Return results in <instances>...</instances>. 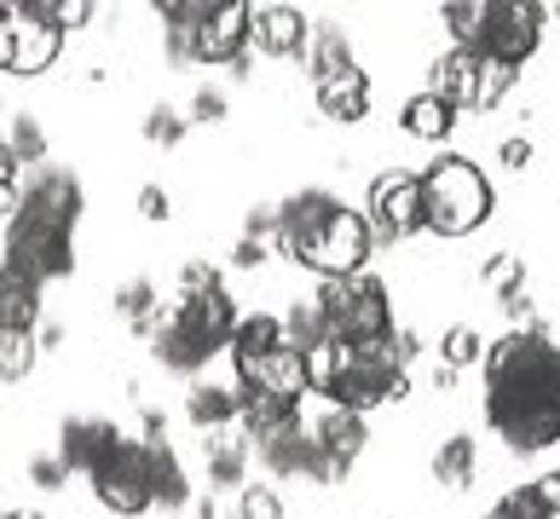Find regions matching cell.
I'll return each mask as SVG.
<instances>
[{
    "mask_svg": "<svg viewBox=\"0 0 560 519\" xmlns=\"http://www.w3.org/2000/svg\"><path fill=\"white\" fill-rule=\"evenodd\" d=\"M486 422L521 456L560 439V346L544 329H509L486 346Z\"/></svg>",
    "mask_w": 560,
    "mask_h": 519,
    "instance_id": "1",
    "label": "cell"
},
{
    "mask_svg": "<svg viewBox=\"0 0 560 519\" xmlns=\"http://www.w3.org/2000/svg\"><path fill=\"white\" fill-rule=\"evenodd\" d=\"M451 24V40L468 52H480L486 64H509L521 70L526 58L537 52V40H544V7H532V0H474V7H445L440 12Z\"/></svg>",
    "mask_w": 560,
    "mask_h": 519,
    "instance_id": "2",
    "label": "cell"
},
{
    "mask_svg": "<svg viewBox=\"0 0 560 519\" xmlns=\"http://www.w3.org/2000/svg\"><path fill=\"white\" fill-rule=\"evenodd\" d=\"M422 220L440 237H468L491 220V179L468 156H440L422 168Z\"/></svg>",
    "mask_w": 560,
    "mask_h": 519,
    "instance_id": "3",
    "label": "cell"
},
{
    "mask_svg": "<svg viewBox=\"0 0 560 519\" xmlns=\"http://www.w3.org/2000/svg\"><path fill=\"white\" fill-rule=\"evenodd\" d=\"M313 306L324 311L329 335L341 346H376L393 335V306H387V283L382 278H318Z\"/></svg>",
    "mask_w": 560,
    "mask_h": 519,
    "instance_id": "4",
    "label": "cell"
},
{
    "mask_svg": "<svg viewBox=\"0 0 560 519\" xmlns=\"http://www.w3.org/2000/svg\"><path fill=\"white\" fill-rule=\"evenodd\" d=\"M405 387H410V376L399 364V346H393V335H387L376 346H341V364H336V376H329V387H324V404L364 415L376 404L405 399Z\"/></svg>",
    "mask_w": 560,
    "mask_h": 519,
    "instance_id": "5",
    "label": "cell"
},
{
    "mask_svg": "<svg viewBox=\"0 0 560 519\" xmlns=\"http://www.w3.org/2000/svg\"><path fill=\"white\" fill-rule=\"evenodd\" d=\"M370 248H393L405 237L422 232V174L410 168H387L370 179Z\"/></svg>",
    "mask_w": 560,
    "mask_h": 519,
    "instance_id": "6",
    "label": "cell"
},
{
    "mask_svg": "<svg viewBox=\"0 0 560 519\" xmlns=\"http://www.w3.org/2000/svg\"><path fill=\"white\" fill-rule=\"evenodd\" d=\"M93 496L105 503L110 514L133 519L144 508H156V491H151V450H144V439H121L105 462H98L93 473Z\"/></svg>",
    "mask_w": 560,
    "mask_h": 519,
    "instance_id": "7",
    "label": "cell"
},
{
    "mask_svg": "<svg viewBox=\"0 0 560 519\" xmlns=\"http://www.w3.org/2000/svg\"><path fill=\"white\" fill-rule=\"evenodd\" d=\"M376 255V248H370V220L359 214V208H336V214H329V225L301 248V266H313L318 278H359L364 272V260Z\"/></svg>",
    "mask_w": 560,
    "mask_h": 519,
    "instance_id": "8",
    "label": "cell"
},
{
    "mask_svg": "<svg viewBox=\"0 0 560 519\" xmlns=\"http://www.w3.org/2000/svg\"><path fill=\"white\" fill-rule=\"evenodd\" d=\"M7 266L24 272L30 283H47V278H70L75 266V243L65 225H47V220H30L18 214L7 225Z\"/></svg>",
    "mask_w": 560,
    "mask_h": 519,
    "instance_id": "9",
    "label": "cell"
},
{
    "mask_svg": "<svg viewBox=\"0 0 560 519\" xmlns=\"http://www.w3.org/2000/svg\"><path fill=\"white\" fill-rule=\"evenodd\" d=\"M255 456L278 473V480H313V485L341 480V473L329 468V456L318 450L313 427H306L301 415H295V422H283V427H272V433H260V439H255Z\"/></svg>",
    "mask_w": 560,
    "mask_h": 519,
    "instance_id": "10",
    "label": "cell"
},
{
    "mask_svg": "<svg viewBox=\"0 0 560 519\" xmlns=\"http://www.w3.org/2000/svg\"><path fill=\"white\" fill-rule=\"evenodd\" d=\"M248 12H255V7H243V0H209L202 24L191 30V64H237L243 70Z\"/></svg>",
    "mask_w": 560,
    "mask_h": 519,
    "instance_id": "11",
    "label": "cell"
},
{
    "mask_svg": "<svg viewBox=\"0 0 560 519\" xmlns=\"http://www.w3.org/2000/svg\"><path fill=\"white\" fill-rule=\"evenodd\" d=\"M65 52V30L52 24L47 0H24L18 7V47H12V75H47Z\"/></svg>",
    "mask_w": 560,
    "mask_h": 519,
    "instance_id": "12",
    "label": "cell"
},
{
    "mask_svg": "<svg viewBox=\"0 0 560 519\" xmlns=\"http://www.w3.org/2000/svg\"><path fill=\"white\" fill-rule=\"evenodd\" d=\"M168 323H174L197 352H209V358H214V352L232 341V329H237V306H232V295H225V288H214V295L179 300V311H174Z\"/></svg>",
    "mask_w": 560,
    "mask_h": 519,
    "instance_id": "13",
    "label": "cell"
},
{
    "mask_svg": "<svg viewBox=\"0 0 560 519\" xmlns=\"http://www.w3.org/2000/svg\"><path fill=\"white\" fill-rule=\"evenodd\" d=\"M237 387H260V392H272V399L301 410V399L313 392V381H306V352H295L283 341L278 352H266V358L237 364Z\"/></svg>",
    "mask_w": 560,
    "mask_h": 519,
    "instance_id": "14",
    "label": "cell"
},
{
    "mask_svg": "<svg viewBox=\"0 0 560 519\" xmlns=\"http://www.w3.org/2000/svg\"><path fill=\"white\" fill-rule=\"evenodd\" d=\"M116 445H121V427L105 422V415H70V422L58 427V462L70 473H93Z\"/></svg>",
    "mask_w": 560,
    "mask_h": 519,
    "instance_id": "15",
    "label": "cell"
},
{
    "mask_svg": "<svg viewBox=\"0 0 560 519\" xmlns=\"http://www.w3.org/2000/svg\"><path fill=\"white\" fill-rule=\"evenodd\" d=\"M306 35H313V24H306L301 7H255L248 12V40H255L266 58H301Z\"/></svg>",
    "mask_w": 560,
    "mask_h": 519,
    "instance_id": "16",
    "label": "cell"
},
{
    "mask_svg": "<svg viewBox=\"0 0 560 519\" xmlns=\"http://www.w3.org/2000/svg\"><path fill=\"white\" fill-rule=\"evenodd\" d=\"M313 439H318V450L329 456V468H336V473H347V468L364 456V445H370V427H364V415L324 404V415L313 422Z\"/></svg>",
    "mask_w": 560,
    "mask_h": 519,
    "instance_id": "17",
    "label": "cell"
},
{
    "mask_svg": "<svg viewBox=\"0 0 560 519\" xmlns=\"http://www.w3.org/2000/svg\"><path fill=\"white\" fill-rule=\"evenodd\" d=\"M474 87H480V52L451 47L445 58H433V98H445L451 110H474Z\"/></svg>",
    "mask_w": 560,
    "mask_h": 519,
    "instance_id": "18",
    "label": "cell"
},
{
    "mask_svg": "<svg viewBox=\"0 0 560 519\" xmlns=\"http://www.w3.org/2000/svg\"><path fill=\"white\" fill-rule=\"evenodd\" d=\"M318 110L329 116V121H364V110H370V75L352 64V70H341V75H329V81H318Z\"/></svg>",
    "mask_w": 560,
    "mask_h": 519,
    "instance_id": "19",
    "label": "cell"
},
{
    "mask_svg": "<svg viewBox=\"0 0 560 519\" xmlns=\"http://www.w3.org/2000/svg\"><path fill=\"white\" fill-rule=\"evenodd\" d=\"M35 318H40V283H30L24 272H12V266L0 260V329L30 335Z\"/></svg>",
    "mask_w": 560,
    "mask_h": 519,
    "instance_id": "20",
    "label": "cell"
},
{
    "mask_svg": "<svg viewBox=\"0 0 560 519\" xmlns=\"http://www.w3.org/2000/svg\"><path fill=\"white\" fill-rule=\"evenodd\" d=\"M301 58H306V75H313V87H318V81L352 70V40H347L341 24H313V35H306V52H301Z\"/></svg>",
    "mask_w": 560,
    "mask_h": 519,
    "instance_id": "21",
    "label": "cell"
},
{
    "mask_svg": "<svg viewBox=\"0 0 560 519\" xmlns=\"http://www.w3.org/2000/svg\"><path fill=\"white\" fill-rule=\"evenodd\" d=\"M185 415H191V427H202V433L237 427V387H214V381L191 387L185 392Z\"/></svg>",
    "mask_w": 560,
    "mask_h": 519,
    "instance_id": "22",
    "label": "cell"
},
{
    "mask_svg": "<svg viewBox=\"0 0 560 519\" xmlns=\"http://www.w3.org/2000/svg\"><path fill=\"white\" fill-rule=\"evenodd\" d=\"M399 128L410 133V139H428V144H440V139H451V128H456V110L445 98H433V93H417V98H405V110H399Z\"/></svg>",
    "mask_w": 560,
    "mask_h": 519,
    "instance_id": "23",
    "label": "cell"
},
{
    "mask_svg": "<svg viewBox=\"0 0 560 519\" xmlns=\"http://www.w3.org/2000/svg\"><path fill=\"white\" fill-rule=\"evenodd\" d=\"M144 450H151L156 508H185V503H191V485H185V468H179V456L168 450V439H144Z\"/></svg>",
    "mask_w": 560,
    "mask_h": 519,
    "instance_id": "24",
    "label": "cell"
},
{
    "mask_svg": "<svg viewBox=\"0 0 560 519\" xmlns=\"http://www.w3.org/2000/svg\"><path fill=\"white\" fill-rule=\"evenodd\" d=\"M278 346H283V318H278V311H248V318H237V329H232L237 364L266 358V352H278Z\"/></svg>",
    "mask_w": 560,
    "mask_h": 519,
    "instance_id": "25",
    "label": "cell"
},
{
    "mask_svg": "<svg viewBox=\"0 0 560 519\" xmlns=\"http://www.w3.org/2000/svg\"><path fill=\"white\" fill-rule=\"evenodd\" d=\"M474 468H480V450H474L468 433H451V439H445L440 450H433V480L451 485V491L474 485Z\"/></svg>",
    "mask_w": 560,
    "mask_h": 519,
    "instance_id": "26",
    "label": "cell"
},
{
    "mask_svg": "<svg viewBox=\"0 0 560 519\" xmlns=\"http://www.w3.org/2000/svg\"><path fill=\"white\" fill-rule=\"evenodd\" d=\"M243 468H248V445L237 439L232 427L225 433H209V480L220 491H237L243 485Z\"/></svg>",
    "mask_w": 560,
    "mask_h": 519,
    "instance_id": "27",
    "label": "cell"
},
{
    "mask_svg": "<svg viewBox=\"0 0 560 519\" xmlns=\"http://www.w3.org/2000/svg\"><path fill=\"white\" fill-rule=\"evenodd\" d=\"M283 341L295 346V352H313V346H324V341H336V335H329L324 311H318L313 300H295V306L283 311Z\"/></svg>",
    "mask_w": 560,
    "mask_h": 519,
    "instance_id": "28",
    "label": "cell"
},
{
    "mask_svg": "<svg viewBox=\"0 0 560 519\" xmlns=\"http://www.w3.org/2000/svg\"><path fill=\"white\" fill-rule=\"evenodd\" d=\"M0 139L12 144V156L24 162V168H40V162H47V133H40V121L30 110L7 116V133H0Z\"/></svg>",
    "mask_w": 560,
    "mask_h": 519,
    "instance_id": "29",
    "label": "cell"
},
{
    "mask_svg": "<svg viewBox=\"0 0 560 519\" xmlns=\"http://www.w3.org/2000/svg\"><path fill=\"white\" fill-rule=\"evenodd\" d=\"M116 306H121V318H128L139 335L162 323V318H156V288H151V283H121V288H116Z\"/></svg>",
    "mask_w": 560,
    "mask_h": 519,
    "instance_id": "30",
    "label": "cell"
},
{
    "mask_svg": "<svg viewBox=\"0 0 560 519\" xmlns=\"http://www.w3.org/2000/svg\"><path fill=\"white\" fill-rule=\"evenodd\" d=\"M35 364V341L18 335V329H0V387L7 381H24Z\"/></svg>",
    "mask_w": 560,
    "mask_h": 519,
    "instance_id": "31",
    "label": "cell"
},
{
    "mask_svg": "<svg viewBox=\"0 0 560 519\" xmlns=\"http://www.w3.org/2000/svg\"><path fill=\"white\" fill-rule=\"evenodd\" d=\"M440 352H445V369H463V364H486V341H480V329H474V323H456V329H445Z\"/></svg>",
    "mask_w": 560,
    "mask_h": 519,
    "instance_id": "32",
    "label": "cell"
},
{
    "mask_svg": "<svg viewBox=\"0 0 560 519\" xmlns=\"http://www.w3.org/2000/svg\"><path fill=\"white\" fill-rule=\"evenodd\" d=\"M486 519H560V514H549V508H544V496H537L532 485H521V491L497 496V503L486 508Z\"/></svg>",
    "mask_w": 560,
    "mask_h": 519,
    "instance_id": "33",
    "label": "cell"
},
{
    "mask_svg": "<svg viewBox=\"0 0 560 519\" xmlns=\"http://www.w3.org/2000/svg\"><path fill=\"white\" fill-rule=\"evenodd\" d=\"M514 75L521 70H509V64H486L480 58V87H474V110H497L509 93H514Z\"/></svg>",
    "mask_w": 560,
    "mask_h": 519,
    "instance_id": "34",
    "label": "cell"
},
{
    "mask_svg": "<svg viewBox=\"0 0 560 519\" xmlns=\"http://www.w3.org/2000/svg\"><path fill=\"white\" fill-rule=\"evenodd\" d=\"M237 519H283V496L272 485H243L237 491Z\"/></svg>",
    "mask_w": 560,
    "mask_h": 519,
    "instance_id": "35",
    "label": "cell"
},
{
    "mask_svg": "<svg viewBox=\"0 0 560 519\" xmlns=\"http://www.w3.org/2000/svg\"><path fill=\"white\" fill-rule=\"evenodd\" d=\"M144 139H151V144H168V151H174V144L185 139V116L174 110V104H156V110L144 116Z\"/></svg>",
    "mask_w": 560,
    "mask_h": 519,
    "instance_id": "36",
    "label": "cell"
},
{
    "mask_svg": "<svg viewBox=\"0 0 560 519\" xmlns=\"http://www.w3.org/2000/svg\"><path fill=\"white\" fill-rule=\"evenodd\" d=\"M179 288H185V300H191V295H214L220 272H214L209 260H185V266H179Z\"/></svg>",
    "mask_w": 560,
    "mask_h": 519,
    "instance_id": "37",
    "label": "cell"
},
{
    "mask_svg": "<svg viewBox=\"0 0 560 519\" xmlns=\"http://www.w3.org/2000/svg\"><path fill=\"white\" fill-rule=\"evenodd\" d=\"M65 480H70V468L58 462V456H30V485L35 491H65Z\"/></svg>",
    "mask_w": 560,
    "mask_h": 519,
    "instance_id": "38",
    "label": "cell"
},
{
    "mask_svg": "<svg viewBox=\"0 0 560 519\" xmlns=\"http://www.w3.org/2000/svg\"><path fill=\"white\" fill-rule=\"evenodd\" d=\"M47 7H52V24H58V30L93 24V7H88V0H47Z\"/></svg>",
    "mask_w": 560,
    "mask_h": 519,
    "instance_id": "39",
    "label": "cell"
},
{
    "mask_svg": "<svg viewBox=\"0 0 560 519\" xmlns=\"http://www.w3.org/2000/svg\"><path fill=\"white\" fill-rule=\"evenodd\" d=\"M191 121H225V93L220 87H197L191 93Z\"/></svg>",
    "mask_w": 560,
    "mask_h": 519,
    "instance_id": "40",
    "label": "cell"
},
{
    "mask_svg": "<svg viewBox=\"0 0 560 519\" xmlns=\"http://www.w3.org/2000/svg\"><path fill=\"white\" fill-rule=\"evenodd\" d=\"M12 47H18V7H0V70H12Z\"/></svg>",
    "mask_w": 560,
    "mask_h": 519,
    "instance_id": "41",
    "label": "cell"
},
{
    "mask_svg": "<svg viewBox=\"0 0 560 519\" xmlns=\"http://www.w3.org/2000/svg\"><path fill=\"white\" fill-rule=\"evenodd\" d=\"M139 214L144 220H168V191H162V185H144V191H139Z\"/></svg>",
    "mask_w": 560,
    "mask_h": 519,
    "instance_id": "42",
    "label": "cell"
},
{
    "mask_svg": "<svg viewBox=\"0 0 560 519\" xmlns=\"http://www.w3.org/2000/svg\"><path fill=\"white\" fill-rule=\"evenodd\" d=\"M260 260H266V243H255V237H237V248H232V266H243V272H255Z\"/></svg>",
    "mask_w": 560,
    "mask_h": 519,
    "instance_id": "43",
    "label": "cell"
},
{
    "mask_svg": "<svg viewBox=\"0 0 560 519\" xmlns=\"http://www.w3.org/2000/svg\"><path fill=\"white\" fill-rule=\"evenodd\" d=\"M526 162H532V139H503V168L521 174Z\"/></svg>",
    "mask_w": 560,
    "mask_h": 519,
    "instance_id": "44",
    "label": "cell"
},
{
    "mask_svg": "<svg viewBox=\"0 0 560 519\" xmlns=\"http://www.w3.org/2000/svg\"><path fill=\"white\" fill-rule=\"evenodd\" d=\"M18 179H24V162H18V156H12V144L0 139V185H18Z\"/></svg>",
    "mask_w": 560,
    "mask_h": 519,
    "instance_id": "45",
    "label": "cell"
},
{
    "mask_svg": "<svg viewBox=\"0 0 560 519\" xmlns=\"http://www.w3.org/2000/svg\"><path fill=\"white\" fill-rule=\"evenodd\" d=\"M7 519H40L35 508H18V514H7Z\"/></svg>",
    "mask_w": 560,
    "mask_h": 519,
    "instance_id": "46",
    "label": "cell"
},
{
    "mask_svg": "<svg viewBox=\"0 0 560 519\" xmlns=\"http://www.w3.org/2000/svg\"><path fill=\"white\" fill-rule=\"evenodd\" d=\"M0 519H7V508H0Z\"/></svg>",
    "mask_w": 560,
    "mask_h": 519,
    "instance_id": "47",
    "label": "cell"
},
{
    "mask_svg": "<svg viewBox=\"0 0 560 519\" xmlns=\"http://www.w3.org/2000/svg\"><path fill=\"white\" fill-rule=\"evenodd\" d=\"M555 17H560V7H555Z\"/></svg>",
    "mask_w": 560,
    "mask_h": 519,
    "instance_id": "48",
    "label": "cell"
}]
</instances>
